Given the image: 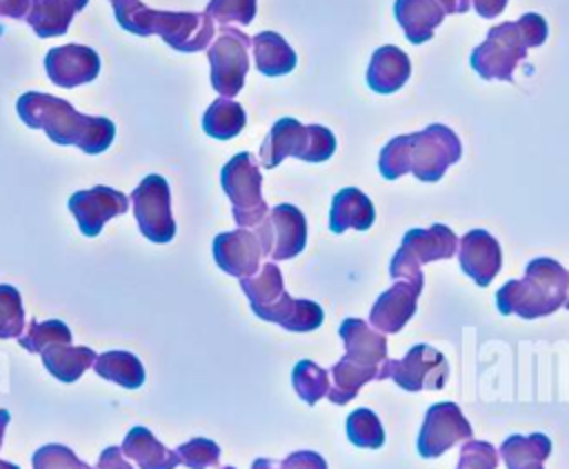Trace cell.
I'll list each match as a JSON object with an SVG mask.
<instances>
[{"instance_id":"9","label":"cell","mask_w":569,"mask_h":469,"mask_svg":"<svg viewBox=\"0 0 569 469\" xmlns=\"http://www.w3.org/2000/svg\"><path fill=\"white\" fill-rule=\"evenodd\" d=\"M129 200L133 204L138 229L147 240L158 245L173 240L176 220L171 216V191L162 176H144L142 182L131 191Z\"/></svg>"},{"instance_id":"25","label":"cell","mask_w":569,"mask_h":469,"mask_svg":"<svg viewBox=\"0 0 569 469\" xmlns=\"http://www.w3.org/2000/svg\"><path fill=\"white\" fill-rule=\"evenodd\" d=\"M251 47H253V60H256V69L262 76H284L289 71H293L298 58L296 51L289 47V42L276 33V31H260L251 38Z\"/></svg>"},{"instance_id":"29","label":"cell","mask_w":569,"mask_h":469,"mask_svg":"<svg viewBox=\"0 0 569 469\" xmlns=\"http://www.w3.org/2000/svg\"><path fill=\"white\" fill-rule=\"evenodd\" d=\"M93 369L100 378L111 380L124 389H138L144 382V367L131 351H104L96 356Z\"/></svg>"},{"instance_id":"33","label":"cell","mask_w":569,"mask_h":469,"mask_svg":"<svg viewBox=\"0 0 569 469\" xmlns=\"http://www.w3.org/2000/svg\"><path fill=\"white\" fill-rule=\"evenodd\" d=\"M71 329L62 320H31L29 329L18 336V345L31 353H42L53 345H69Z\"/></svg>"},{"instance_id":"5","label":"cell","mask_w":569,"mask_h":469,"mask_svg":"<svg viewBox=\"0 0 569 469\" xmlns=\"http://www.w3.org/2000/svg\"><path fill=\"white\" fill-rule=\"evenodd\" d=\"M220 184L231 200V213L238 227H258V222L269 213V207L262 198V173L253 153H236L222 167Z\"/></svg>"},{"instance_id":"1","label":"cell","mask_w":569,"mask_h":469,"mask_svg":"<svg viewBox=\"0 0 569 469\" xmlns=\"http://www.w3.org/2000/svg\"><path fill=\"white\" fill-rule=\"evenodd\" d=\"M16 111L31 129H42L53 144H73L89 156L107 151L116 138V124L102 116H84L69 100L27 91L18 98Z\"/></svg>"},{"instance_id":"18","label":"cell","mask_w":569,"mask_h":469,"mask_svg":"<svg viewBox=\"0 0 569 469\" xmlns=\"http://www.w3.org/2000/svg\"><path fill=\"white\" fill-rule=\"evenodd\" d=\"M345 342V356L378 371V380H385L387 365V338L360 318H345L338 329Z\"/></svg>"},{"instance_id":"32","label":"cell","mask_w":569,"mask_h":469,"mask_svg":"<svg viewBox=\"0 0 569 469\" xmlns=\"http://www.w3.org/2000/svg\"><path fill=\"white\" fill-rule=\"evenodd\" d=\"M240 287L251 302L253 313L258 316L262 309L271 307L284 293V280L276 262L262 265L253 276L240 278Z\"/></svg>"},{"instance_id":"34","label":"cell","mask_w":569,"mask_h":469,"mask_svg":"<svg viewBox=\"0 0 569 469\" xmlns=\"http://www.w3.org/2000/svg\"><path fill=\"white\" fill-rule=\"evenodd\" d=\"M345 429H347V438H349L356 447H362V449H378V447L385 445V429H382V422H380L378 416H376L371 409H367V407L353 409V411L347 416Z\"/></svg>"},{"instance_id":"11","label":"cell","mask_w":569,"mask_h":469,"mask_svg":"<svg viewBox=\"0 0 569 469\" xmlns=\"http://www.w3.org/2000/svg\"><path fill=\"white\" fill-rule=\"evenodd\" d=\"M385 376L405 391H436L447 385L449 362L438 349L429 345H416L405 353V358L387 360Z\"/></svg>"},{"instance_id":"16","label":"cell","mask_w":569,"mask_h":469,"mask_svg":"<svg viewBox=\"0 0 569 469\" xmlns=\"http://www.w3.org/2000/svg\"><path fill=\"white\" fill-rule=\"evenodd\" d=\"M458 262L478 287H489L502 267L500 242L485 229H471L460 240Z\"/></svg>"},{"instance_id":"52","label":"cell","mask_w":569,"mask_h":469,"mask_svg":"<svg viewBox=\"0 0 569 469\" xmlns=\"http://www.w3.org/2000/svg\"><path fill=\"white\" fill-rule=\"evenodd\" d=\"M565 307L569 309V293H567V300H565Z\"/></svg>"},{"instance_id":"41","label":"cell","mask_w":569,"mask_h":469,"mask_svg":"<svg viewBox=\"0 0 569 469\" xmlns=\"http://www.w3.org/2000/svg\"><path fill=\"white\" fill-rule=\"evenodd\" d=\"M498 467V451L485 442L469 438L460 447V458L456 469H496Z\"/></svg>"},{"instance_id":"26","label":"cell","mask_w":569,"mask_h":469,"mask_svg":"<svg viewBox=\"0 0 569 469\" xmlns=\"http://www.w3.org/2000/svg\"><path fill=\"white\" fill-rule=\"evenodd\" d=\"M44 369L60 382H76L96 362V351L82 345H53L42 353Z\"/></svg>"},{"instance_id":"6","label":"cell","mask_w":569,"mask_h":469,"mask_svg":"<svg viewBox=\"0 0 569 469\" xmlns=\"http://www.w3.org/2000/svg\"><path fill=\"white\" fill-rule=\"evenodd\" d=\"M458 251V238L447 224H433L429 229H409L402 245L389 262L393 280H411L425 285L422 265L451 258Z\"/></svg>"},{"instance_id":"10","label":"cell","mask_w":569,"mask_h":469,"mask_svg":"<svg viewBox=\"0 0 569 469\" xmlns=\"http://www.w3.org/2000/svg\"><path fill=\"white\" fill-rule=\"evenodd\" d=\"M262 256L271 260H289L298 256L307 245V218L293 204H276L269 213L253 227Z\"/></svg>"},{"instance_id":"4","label":"cell","mask_w":569,"mask_h":469,"mask_svg":"<svg viewBox=\"0 0 569 469\" xmlns=\"http://www.w3.org/2000/svg\"><path fill=\"white\" fill-rule=\"evenodd\" d=\"M547 40V22L540 13H525L516 22H502L489 29L482 44H478L469 62L485 80L511 82L520 60L527 58L529 47H540Z\"/></svg>"},{"instance_id":"3","label":"cell","mask_w":569,"mask_h":469,"mask_svg":"<svg viewBox=\"0 0 569 469\" xmlns=\"http://www.w3.org/2000/svg\"><path fill=\"white\" fill-rule=\"evenodd\" d=\"M567 293L569 271L553 258H533L520 280H507L498 289L496 305L505 316L516 313L525 320H536L565 305Z\"/></svg>"},{"instance_id":"2","label":"cell","mask_w":569,"mask_h":469,"mask_svg":"<svg viewBox=\"0 0 569 469\" xmlns=\"http://www.w3.org/2000/svg\"><path fill=\"white\" fill-rule=\"evenodd\" d=\"M118 24L136 36H160L171 49L193 53L213 40V20L207 11H160L140 0H111Z\"/></svg>"},{"instance_id":"49","label":"cell","mask_w":569,"mask_h":469,"mask_svg":"<svg viewBox=\"0 0 569 469\" xmlns=\"http://www.w3.org/2000/svg\"><path fill=\"white\" fill-rule=\"evenodd\" d=\"M9 420H11L9 411H7V409H0V447H2V440H4V431H7V427H9Z\"/></svg>"},{"instance_id":"20","label":"cell","mask_w":569,"mask_h":469,"mask_svg":"<svg viewBox=\"0 0 569 469\" xmlns=\"http://www.w3.org/2000/svg\"><path fill=\"white\" fill-rule=\"evenodd\" d=\"M409 76H411V60L400 47L385 44L373 51L367 69V84L376 93L398 91L409 80Z\"/></svg>"},{"instance_id":"36","label":"cell","mask_w":569,"mask_h":469,"mask_svg":"<svg viewBox=\"0 0 569 469\" xmlns=\"http://www.w3.org/2000/svg\"><path fill=\"white\" fill-rule=\"evenodd\" d=\"M24 329L22 296L11 285H0V340L18 338Z\"/></svg>"},{"instance_id":"38","label":"cell","mask_w":569,"mask_h":469,"mask_svg":"<svg viewBox=\"0 0 569 469\" xmlns=\"http://www.w3.org/2000/svg\"><path fill=\"white\" fill-rule=\"evenodd\" d=\"M180 462L189 469H207L220 462V447L209 438H191L176 449Z\"/></svg>"},{"instance_id":"13","label":"cell","mask_w":569,"mask_h":469,"mask_svg":"<svg viewBox=\"0 0 569 469\" xmlns=\"http://www.w3.org/2000/svg\"><path fill=\"white\" fill-rule=\"evenodd\" d=\"M127 209H129V196L104 184L76 191L69 198V211L76 218L78 229L87 238H96L102 231L107 220L127 213Z\"/></svg>"},{"instance_id":"7","label":"cell","mask_w":569,"mask_h":469,"mask_svg":"<svg viewBox=\"0 0 569 469\" xmlns=\"http://www.w3.org/2000/svg\"><path fill=\"white\" fill-rule=\"evenodd\" d=\"M251 38L233 27H222L218 38L209 44L207 58L211 67V87L222 98H233L242 91L249 73Z\"/></svg>"},{"instance_id":"39","label":"cell","mask_w":569,"mask_h":469,"mask_svg":"<svg viewBox=\"0 0 569 469\" xmlns=\"http://www.w3.org/2000/svg\"><path fill=\"white\" fill-rule=\"evenodd\" d=\"M256 2L258 0H209L204 11L220 24H251L256 18Z\"/></svg>"},{"instance_id":"19","label":"cell","mask_w":569,"mask_h":469,"mask_svg":"<svg viewBox=\"0 0 569 469\" xmlns=\"http://www.w3.org/2000/svg\"><path fill=\"white\" fill-rule=\"evenodd\" d=\"M309 140L307 124L298 122L296 118H280L271 131L267 133L262 147H260V162L264 169L278 167L287 156L305 158Z\"/></svg>"},{"instance_id":"27","label":"cell","mask_w":569,"mask_h":469,"mask_svg":"<svg viewBox=\"0 0 569 469\" xmlns=\"http://www.w3.org/2000/svg\"><path fill=\"white\" fill-rule=\"evenodd\" d=\"M327 373L331 378L327 398L333 405H347L349 400H353L358 396L362 385H367L371 380H378V371L376 369L365 367V365H360V362H356V360H351L347 356H342L331 367V371H327Z\"/></svg>"},{"instance_id":"8","label":"cell","mask_w":569,"mask_h":469,"mask_svg":"<svg viewBox=\"0 0 569 469\" xmlns=\"http://www.w3.org/2000/svg\"><path fill=\"white\" fill-rule=\"evenodd\" d=\"M462 156L460 138L445 124H429L409 133V173L422 182H436Z\"/></svg>"},{"instance_id":"28","label":"cell","mask_w":569,"mask_h":469,"mask_svg":"<svg viewBox=\"0 0 569 469\" xmlns=\"http://www.w3.org/2000/svg\"><path fill=\"white\" fill-rule=\"evenodd\" d=\"M500 456L507 469H545L542 462L551 456V440L545 433H516L500 445Z\"/></svg>"},{"instance_id":"23","label":"cell","mask_w":569,"mask_h":469,"mask_svg":"<svg viewBox=\"0 0 569 469\" xmlns=\"http://www.w3.org/2000/svg\"><path fill=\"white\" fill-rule=\"evenodd\" d=\"M393 16L411 44L427 42L436 27L445 20V11L436 0H396Z\"/></svg>"},{"instance_id":"17","label":"cell","mask_w":569,"mask_h":469,"mask_svg":"<svg viewBox=\"0 0 569 469\" xmlns=\"http://www.w3.org/2000/svg\"><path fill=\"white\" fill-rule=\"evenodd\" d=\"M422 285L411 280H396L378 296L371 307L369 325L380 333H398L416 313V302Z\"/></svg>"},{"instance_id":"14","label":"cell","mask_w":569,"mask_h":469,"mask_svg":"<svg viewBox=\"0 0 569 469\" xmlns=\"http://www.w3.org/2000/svg\"><path fill=\"white\" fill-rule=\"evenodd\" d=\"M44 69L53 84L73 89L96 80L100 73V56L84 44H62L47 51Z\"/></svg>"},{"instance_id":"40","label":"cell","mask_w":569,"mask_h":469,"mask_svg":"<svg viewBox=\"0 0 569 469\" xmlns=\"http://www.w3.org/2000/svg\"><path fill=\"white\" fill-rule=\"evenodd\" d=\"M33 469H91L64 445H44L31 458Z\"/></svg>"},{"instance_id":"42","label":"cell","mask_w":569,"mask_h":469,"mask_svg":"<svg viewBox=\"0 0 569 469\" xmlns=\"http://www.w3.org/2000/svg\"><path fill=\"white\" fill-rule=\"evenodd\" d=\"M309 129V140H307V151H305V162H325L333 156L336 151V136L322 127V124H307Z\"/></svg>"},{"instance_id":"21","label":"cell","mask_w":569,"mask_h":469,"mask_svg":"<svg viewBox=\"0 0 569 469\" xmlns=\"http://www.w3.org/2000/svg\"><path fill=\"white\" fill-rule=\"evenodd\" d=\"M258 318H262L267 322H276V325L284 327L287 331L305 333V331H313V329H318L322 325L325 311H322V307L318 302L291 298L284 291L271 307L262 309L258 313Z\"/></svg>"},{"instance_id":"43","label":"cell","mask_w":569,"mask_h":469,"mask_svg":"<svg viewBox=\"0 0 569 469\" xmlns=\"http://www.w3.org/2000/svg\"><path fill=\"white\" fill-rule=\"evenodd\" d=\"M276 469H327V462L316 451H293Z\"/></svg>"},{"instance_id":"35","label":"cell","mask_w":569,"mask_h":469,"mask_svg":"<svg viewBox=\"0 0 569 469\" xmlns=\"http://www.w3.org/2000/svg\"><path fill=\"white\" fill-rule=\"evenodd\" d=\"M291 382H293L296 393L307 405H316L329 391V373L311 360H298L296 362V367L291 371Z\"/></svg>"},{"instance_id":"48","label":"cell","mask_w":569,"mask_h":469,"mask_svg":"<svg viewBox=\"0 0 569 469\" xmlns=\"http://www.w3.org/2000/svg\"><path fill=\"white\" fill-rule=\"evenodd\" d=\"M276 467H278V462H273L271 458H256L251 462V469H276Z\"/></svg>"},{"instance_id":"31","label":"cell","mask_w":569,"mask_h":469,"mask_svg":"<svg viewBox=\"0 0 569 469\" xmlns=\"http://www.w3.org/2000/svg\"><path fill=\"white\" fill-rule=\"evenodd\" d=\"M247 124V113L242 104L233 102L231 98H218L213 100L204 116H202V129L207 136L216 140H231L236 138Z\"/></svg>"},{"instance_id":"24","label":"cell","mask_w":569,"mask_h":469,"mask_svg":"<svg viewBox=\"0 0 569 469\" xmlns=\"http://www.w3.org/2000/svg\"><path fill=\"white\" fill-rule=\"evenodd\" d=\"M122 453L131 458L140 469H176L180 458L176 451L167 449L147 427L138 425L129 429L122 440Z\"/></svg>"},{"instance_id":"50","label":"cell","mask_w":569,"mask_h":469,"mask_svg":"<svg viewBox=\"0 0 569 469\" xmlns=\"http://www.w3.org/2000/svg\"><path fill=\"white\" fill-rule=\"evenodd\" d=\"M64 2H67V4L78 13V11H82V9L87 7V2H89V0H64Z\"/></svg>"},{"instance_id":"47","label":"cell","mask_w":569,"mask_h":469,"mask_svg":"<svg viewBox=\"0 0 569 469\" xmlns=\"http://www.w3.org/2000/svg\"><path fill=\"white\" fill-rule=\"evenodd\" d=\"M438 4H440V9L445 11V13H465V11H469V0H436Z\"/></svg>"},{"instance_id":"37","label":"cell","mask_w":569,"mask_h":469,"mask_svg":"<svg viewBox=\"0 0 569 469\" xmlns=\"http://www.w3.org/2000/svg\"><path fill=\"white\" fill-rule=\"evenodd\" d=\"M378 169L385 180H396L409 173V133L391 138L378 158Z\"/></svg>"},{"instance_id":"12","label":"cell","mask_w":569,"mask_h":469,"mask_svg":"<svg viewBox=\"0 0 569 469\" xmlns=\"http://www.w3.org/2000/svg\"><path fill=\"white\" fill-rule=\"evenodd\" d=\"M473 433L469 420L453 402H436L427 409L418 433V453L422 458H438L453 445L469 440Z\"/></svg>"},{"instance_id":"30","label":"cell","mask_w":569,"mask_h":469,"mask_svg":"<svg viewBox=\"0 0 569 469\" xmlns=\"http://www.w3.org/2000/svg\"><path fill=\"white\" fill-rule=\"evenodd\" d=\"M76 11L64 0H31L27 24L36 31L38 38L64 36Z\"/></svg>"},{"instance_id":"51","label":"cell","mask_w":569,"mask_h":469,"mask_svg":"<svg viewBox=\"0 0 569 469\" xmlns=\"http://www.w3.org/2000/svg\"><path fill=\"white\" fill-rule=\"evenodd\" d=\"M0 469H20V467L13 465V462H9V460H0Z\"/></svg>"},{"instance_id":"45","label":"cell","mask_w":569,"mask_h":469,"mask_svg":"<svg viewBox=\"0 0 569 469\" xmlns=\"http://www.w3.org/2000/svg\"><path fill=\"white\" fill-rule=\"evenodd\" d=\"M31 0H0V18L9 16L13 20H24L29 13Z\"/></svg>"},{"instance_id":"46","label":"cell","mask_w":569,"mask_h":469,"mask_svg":"<svg viewBox=\"0 0 569 469\" xmlns=\"http://www.w3.org/2000/svg\"><path fill=\"white\" fill-rule=\"evenodd\" d=\"M469 2L473 4V9H476L478 16L491 20V18H498V16L505 11V7H507L509 0H469Z\"/></svg>"},{"instance_id":"15","label":"cell","mask_w":569,"mask_h":469,"mask_svg":"<svg viewBox=\"0 0 569 469\" xmlns=\"http://www.w3.org/2000/svg\"><path fill=\"white\" fill-rule=\"evenodd\" d=\"M213 260L216 265L236 278L253 276L260 269L262 260V247L253 231L249 229H236L224 231L213 238Z\"/></svg>"},{"instance_id":"22","label":"cell","mask_w":569,"mask_h":469,"mask_svg":"<svg viewBox=\"0 0 569 469\" xmlns=\"http://www.w3.org/2000/svg\"><path fill=\"white\" fill-rule=\"evenodd\" d=\"M376 220V209L371 200L356 187L340 189L329 209V229L331 233H342L347 229L367 231Z\"/></svg>"},{"instance_id":"53","label":"cell","mask_w":569,"mask_h":469,"mask_svg":"<svg viewBox=\"0 0 569 469\" xmlns=\"http://www.w3.org/2000/svg\"><path fill=\"white\" fill-rule=\"evenodd\" d=\"M222 469H236V467H222Z\"/></svg>"},{"instance_id":"44","label":"cell","mask_w":569,"mask_h":469,"mask_svg":"<svg viewBox=\"0 0 569 469\" xmlns=\"http://www.w3.org/2000/svg\"><path fill=\"white\" fill-rule=\"evenodd\" d=\"M98 469H133V465L124 460L120 447H107L98 458Z\"/></svg>"}]
</instances>
